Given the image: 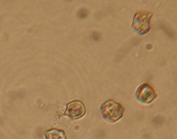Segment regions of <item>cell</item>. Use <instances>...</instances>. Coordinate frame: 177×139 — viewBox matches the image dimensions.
Listing matches in <instances>:
<instances>
[{
    "label": "cell",
    "instance_id": "cell-1",
    "mask_svg": "<svg viewBox=\"0 0 177 139\" xmlns=\"http://www.w3.org/2000/svg\"><path fill=\"white\" fill-rule=\"evenodd\" d=\"M100 111L102 116L105 120L115 122L124 115V109L122 105L116 101L107 100L101 105Z\"/></svg>",
    "mask_w": 177,
    "mask_h": 139
},
{
    "label": "cell",
    "instance_id": "cell-2",
    "mask_svg": "<svg viewBox=\"0 0 177 139\" xmlns=\"http://www.w3.org/2000/svg\"><path fill=\"white\" fill-rule=\"evenodd\" d=\"M86 109L85 105L79 100L72 101L68 104L63 116L72 120H77L85 115Z\"/></svg>",
    "mask_w": 177,
    "mask_h": 139
},
{
    "label": "cell",
    "instance_id": "cell-3",
    "mask_svg": "<svg viewBox=\"0 0 177 139\" xmlns=\"http://www.w3.org/2000/svg\"><path fill=\"white\" fill-rule=\"evenodd\" d=\"M135 95L138 100L142 103L148 104L154 99L156 94L152 85L149 84L144 83L138 88Z\"/></svg>",
    "mask_w": 177,
    "mask_h": 139
},
{
    "label": "cell",
    "instance_id": "cell-4",
    "mask_svg": "<svg viewBox=\"0 0 177 139\" xmlns=\"http://www.w3.org/2000/svg\"><path fill=\"white\" fill-rule=\"evenodd\" d=\"M45 139H67L63 130L52 128L46 131L44 133Z\"/></svg>",
    "mask_w": 177,
    "mask_h": 139
},
{
    "label": "cell",
    "instance_id": "cell-5",
    "mask_svg": "<svg viewBox=\"0 0 177 139\" xmlns=\"http://www.w3.org/2000/svg\"><path fill=\"white\" fill-rule=\"evenodd\" d=\"M87 10L85 9H82L80 10L79 12H78V15L79 17L81 18H84L87 17Z\"/></svg>",
    "mask_w": 177,
    "mask_h": 139
},
{
    "label": "cell",
    "instance_id": "cell-6",
    "mask_svg": "<svg viewBox=\"0 0 177 139\" xmlns=\"http://www.w3.org/2000/svg\"><path fill=\"white\" fill-rule=\"evenodd\" d=\"M93 37L95 40H97L99 39V36L97 33H94L93 34Z\"/></svg>",
    "mask_w": 177,
    "mask_h": 139
}]
</instances>
